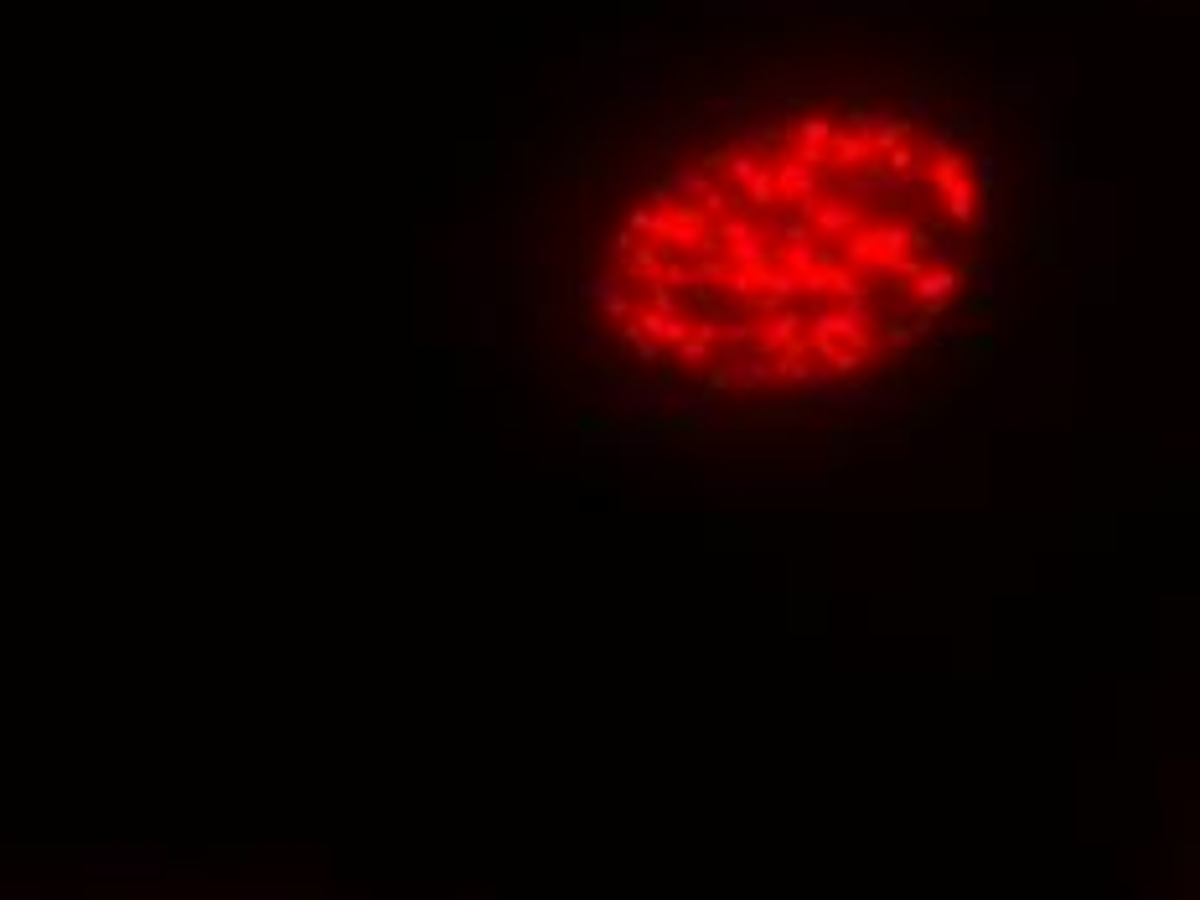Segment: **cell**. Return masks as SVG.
<instances>
[{"label":"cell","mask_w":1200,"mask_h":900,"mask_svg":"<svg viewBox=\"0 0 1200 900\" xmlns=\"http://www.w3.org/2000/svg\"><path fill=\"white\" fill-rule=\"evenodd\" d=\"M983 192L942 130L807 99L714 135L611 223L585 280L616 373L714 409L890 383L978 269Z\"/></svg>","instance_id":"1"}]
</instances>
